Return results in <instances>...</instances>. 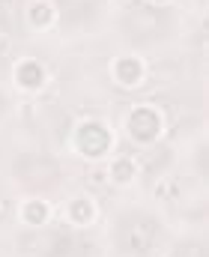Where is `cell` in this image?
I'll return each mask as SVG.
<instances>
[{"mask_svg":"<svg viewBox=\"0 0 209 257\" xmlns=\"http://www.w3.org/2000/svg\"><path fill=\"white\" fill-rule=\"evenodd\" d=\"M155 236H158V224L149 215H129L120 224V245L126 251H138V254L149 251Z\"/></svg>","mask_w":209,"mask_h":257,"instance_id":"obj_1","label":"cell"},{"mask_svg":"<svg viewBox=\"0 0 209 257\" xmlns=\"http://www.w3.org/2000/svg\"><path fill=\"white\" fill-rule=\"evenodd\" d=\"M15 174H18V180H21L24 186H30V189H48V186H54L57 177H60L57 165H54L48 156H24V159L15 165Z\"/></svg>","mask_w":209,"mask_h":257,"instance_id":"obj_2","label":"cell"},{"mask_svg":"<svg viewBox=\"0 0 209 257\" xmlns=\"http://www.w3.org/2000/svg\"><path fill=\"white\" fill-rule=\"evenodd\" d=\"M108 144H111V138H108V132L102 126H84V132H81V147H84V153L99 156V153L108 150Z\"/></svg>","mask_w":209,"mask_h":257,"instance_id":"obj_3","label":"cell"},{"mask_svg":"<svg viewBox=\"0 0 209 257\" xmlns=\"http://www.w3.org/2000/svg\"><path fill=\"white\" fill-rule=\"evenodd\" d=\"M155 128H158V117H155L149 108H140V111H135V117H132V132L138 135L140 141L152 138V135H155Z\"/></svg>","mask_w":209,"mask_h":257,"instance_id":"obj_4","label":"cell"},{"mask_svg":"<svg viewBox=\"0 0 209 257\" xmlns=\"http://www.w3.org/2000/svg\"><path fill=\"white\" fill-rule=\"evenodd\" d=\"M39 248V254H45V257H60V254H66V245H69V239L60 233V230H54V233H45L39 242H36Z\"/></svg>","mask_w":209,"mask_h":257,"instance_id":"obj_5","label":"cell"},{"mask_svg":"<svg viewBox=\"0 0 209 257\" xmlns=\"http://www.w3.org/2000/svg\"><path fill=\"white\" fill-rule=\"evenodd\" d=\"M21 81H24V84H30V87H33V84H39V81H42V69H39L36 63H27L24 69H21Z\"/></svg>","mask_w":209,"mask_h":257,"instance_id":"obj_6","label":"cell"},{"mask_svg":"<svg viewBox=\"0 0 209 257\" xmlns=\"http://www.w3.org/2000/svg\"><path fill=\"white\" fill-rule=\"evenodd\" d=\"M135 78H138V63L123 60V63H120V81H126V84H129V81H135Z\"/></svg>","mask_w":209,"mask_h":257,"instance_id":"obj_7","label":"cell"},{"mask_svg":"<svg viewBox=\"0 0 209 257\" xmlns=\"http://www.w3.org/2000/svg\"><path fill=\"white\" fill-rule=\"evenodd\" d=\"M30 218H39V221H42V218H45V206H36V203H33V206H30Z\"/></svg>","mask_w":209,"mask_h":257,"instance_id":"obj_8","label":"cell"},{"mask_svg":"<svg viewBox=\"0 0 209 257\" xmlns=\"http://www.w3.org/2000/svg\"><path fill=\"white\" fill-rule=\"evenodd\" d=\"M33 18H36V21H45V18H48V12H45V6H36V12H33Z\"/></svg>","mask_w":209,"mask_h":257,"instance_id":"obj_9","label":"cell"},{"mask_svg":"<svg viewBox=\"0 0 209 257\" xmlns=\"http://www.w3.org/2000/svg\"><path fill=\"white\" fill-rule=\"evenodd\" d=\"M3 215H6V200L0 197V218H3Z\"/></svg>","mask_w":209,"mask_h":257,"instance_id":"obj_10","label":"cell"},{"mask_svg":"<svg viewBox=\"0 0 209 257\" xmlns=\"http://www.w3.org/2000/svg\"><path fill=\"white\" fill-rule=\"evenodd\" d=\"M0 111H3V96H0Z\"/></svg>","mask_w":209,"mask_h":257,"instance_id":"obj_11","label":"cell"}]
</instances>
